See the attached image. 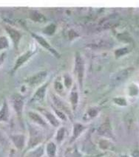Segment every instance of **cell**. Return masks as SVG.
Segmentation results:
<instances>
[{
    "label": "cell",
    "instance_id": "6da1fadb",
    "mask_svg": "<svg viewBox=\"0 0 139 157\" xmlns=\"http://www.w3.org/2000/svg\"><path fill=\"white\" fill-rule=\"evenodd\" d=\"M133 71H134V69L133 67H129V68L124 69L123 70H121L116 73L112 78L113 84L114 86H118L123 83L131 75Z\"/></svg>",
    "mask_w": 139,
    "mask_h": 157
},
{
    "label": "cell",
    "instance_id": "7a4b0ae2",
    "mask_svg": "<svg viewBox=\"0 0 139 157\" xmlns=\"http://www.w3.org/2000/svg\"><path fill=\"white\" fill-rule=\"evenodd\" d=\"M12 105L16 113L19 116L22 114L24 108V100L22 96L19 94H14L11 98Z\"/></svg>",
    "mask_w": 139,
    "mask_h": 157
},
{
    "label": "cell",
    "instance_id": "3957f363",
    "mask_svg": "<svg viewBox=\"0 0 139 157\" xmlns=\"http://www.w3.org/2000/svg\"><path fill=\"white\" fill-rule=\"evenodd\" d=\"M84 71H85V67H84V62L82 58L80 56H77L76 59V67H75V72H76L78 76V83L80 86L81 87L82 81H83Z\"/></svg>",
    "mask_w": 139,
    "mask_h": 157
},
{
    "label": "cell",
    "instance_id": "277c9868",
    "mask_svg": "<svg viewBox=\"0 0 139 157\" xmlns=\"http://www.w3.org/2000/svg\"><path fill=\"white\" fill-rule=\"evenodd\" d=\"M41 134L38 131L35 130L30 127V140H29V146L30 147H34L41 141Z\"/></svg>",
    "mask_w": 139,
    "mask_h": 157
},
{
    "label": "cell",
    "instance_id": "5b68a950",
    "mask_svg": "<svg viewBox=\"0 0 139 157\" xmlns=\"http://www.w3.org/2000/svg\"><path fill=\"white\" fill-rule=\"evenodd\" d=\"M11 140L17 149L22 150L24 148L25 145V136L22 134H16L12 135L10 136Z\"/></svg>",
    "mask_w": 139,
    "mask_h": 157
},
{
    "label": "cell",
    "instance_id": "8992f818",
    "mask_svg": "<svg viewBox=\"0 0 139 157\" xmlns=\"http://www.w3.org/2000/svg\"><path fill=\"white\" fill-rule=\"evenodd\" d=\"M5 29H6V31L8 32L9 36H10V38L12 39L13 42H14V44L15 45L17 44L18 42L19 41L20 38H21V34H20V33L18 30H15V29L12 28V27H8V26L5 27Z\"/></svg>",
    "mask_w": 139,
    "mask_h": 157
},
{
    "label": "cell",
    "instance_id": "52a82bcc",
    "mask_svg": "<svg viewBox=\"0 0 139 157\" xmlns=\"http://www.w3.org/2000/svg\"><path fill=\"white\" fill-rule=\"evenodd\" d=\"M9 120V108L6 100L3 102L0 109V122H8Z\"/></svg>",
    "mask_w": 139,
    "mask_h": 157
},
{
    "label": "cell",
    "instance_id": "ba28073f",
    "mask_svg": "<svg viewBox=\"0 0 139 157\" xmlns=\"http://www.w3.org/2000/svg\"><path fill=\"white\" fill-rule=\"evenodd\" d=\"M46 77H47L46 72H41L38 73V74L35 75H34L33 77H31L30 79H29L28 83H30L31 86L37 85L41 83V82Z\"/></svg>",
    "mask_w": 139,
    "mask_h": 157
},
{
    "label": "cell",
    "instance_id": "9c48e42d",
    "mask_svg": "<svg viewBox=\"0 0 139 157\" xmlns=\"http://www.w3.org/2000/svg\"><path fill=\"white\" fill-rule=\"evenodd\" d=\"M32 56V52H30V51H27V52H25V53L21 55L18 59L16 60V63H15V66H14V70H16L19 67H21L22 65L25 62H26L29 58H30V56Z\"/></svg>",
    "mask_w": 139,
    "mask_h": 157
},
{
    "label": "cell",
    "instance_id": "30bf717a",
    "mask_svg": "<svg viewBox=\"0 0 139 157\" xmlns=\"http://www.w3.org/2000/svg\"><path fill=\"white\" fill-rule=\"evenodd\" d=\"M29 117L35 123L38 124V125H42V126H45L46 125V122L43 120V118L40 116L39 114H38L37 113L34 112V111H30L28 112Z\"/></svg>",
    "mask_w": 139,
    "mask_h": 157
},
{
    "label": "cell",
    "instance_id": "8fae6325",
    "mask_svg": "<svg viewBox=\"0 0 139 157\" xmlns=\"http://www.w3.org/2000/svg\"><path fill=\"white\" fill-rule=\"evenodd\" d=\"M46 89L47 85H45L38 89L35 93L34 97H33V100H34V101H41V100H42L45 98Z\"/></svg>",
    "mask_w": 139,
    "mask_h": 157
},
{
    "label": "cell",
    "instance_id": "7c38bea8",
    "mask_svg": "<svg viewBox=\"0 0 139 157\" xmlns=\"http://www.w3.org/2000/svg\"><path fill=\"white\" fill-rule=\"evenodd\" d=\"M56 151H57V147L56 144L53 142H50L47 143L46 146V153L47 157H56Z\"/></svg>",
    "mask_w": 139,
    "mask_h": 157
},
{
    "label": "cell",
    "instance_id": "4fadbf2b",
    "mask_svg": "<svg viewBox=\"0 0 139 157\" xmlns=\"http://www.w3.org/2000/svg\"><path fill=\"white\" fill-rule=\"evenodd\" d=\"M85 129V127L79 123H76L74 124L73 126V136H72V140L71 142H73L74 140H76V139L80 134H81L82 131Z\"/></svg>",
    "mask_w": 139,
    "mask_h": 157
},
{
    "label": "cell",
    "instance_id": "5bb4252c",
    "mask_svg": "<svg viewBox=\"0 0 139 157\" xmlns=\"http://www.w3.org/2000/svg\"><path fill=\"white\" fill-rule=\"evenodd\" d=\"M34 37L36 38V41H37L38 42H39L40 44L42 45V46L45 47V48H46L47 50H50V52H53L54 54H56V51H55L54 49L50 47V45L49 44L47 43L42 37H41V36H36V35H34Z\"/></svg>",
    "mask_w": 139,
    "mask_h": 157
},
{
    "label": "cell",
    "instance_id": "9a60e30c",
    "mask_svg": "<svg viewBox=\"0 0 139 157\" xmlns=\"http://www.w3.org/2000/svg\"><path fill=\"white\" fill-rule=\"evenodd\" d=\"M98 133H99L101 135H103V136H109V137H111V136H112V134H111L109 124V123L103 124V125L99 128V129H98Z\"/></svg>",
    "mask_w": 139,
    "mask_h": 157
},
{
    "label": "cell",
    "instance_id": "2e32d148",
    "mask_svg": "<svg viewBox=\"0 0 139 157\" xmlns=\"http://www.w3.org/2000/svg\"><path fill=\"white\" fill-rule=\"evenodd\" d=\"M30 17L34 20V21H38V22H43L45 20V16H44L42 14L39 13L37 11H34V10H33V11H30Z\"/></svg>",
    "mask_w": 139,
    "mask_h": 157
},
{
    "label": "cell",
    "instance_id": "e0dca14e",
    "mask_svg": "<svg viewBox=\"0 0 139 157\" xmlns=\"http://www.w3.org/2000/svg\"><path fill=\"white\" fill-rule=\"evenodd\" d=\"M45 117H46L47 120H48V122H50L54 126L57 127L58 125H59V122H58V120L56 119V117H55L54 115H53L51 113L48 112V111H46V112H45Z\"/></svg>",
    "mask_w": 139,
    "mask_h": 157
},
{
    "label": "cell",
    "instance_id": "ac0fdd59",
    "mask_svg": "<svg viewBox=\"0 0 139 157\" xmlns=\"http://www.w3.org/2000/svg\"><path fill=\"white\" fill-rule=\"evenodd\" d=\"M44 150L42 147H37L34 151H30V153H28L27 154V157H42L43 155Z\"/></svg>",
    "mask_w": 139,
    "mask_h": 157
},
{
    "label": "cell",
    "instance_id": "d6986e66",
    "mask_svg": "<svg viewBox=\"0 0 139 157\" xmlns=\"http://www.w3.org/2000/svg\"><path fill=\"white\" fill-rule=\"evenodd\" d=\"M65 134V129L63 127L60 128L57 131V134H56V141L58 142H61L64 140Z\"/></svg>",
    "mask_w": 139,
    "mask_h": 157
},
{
    "label": "cell",
    "instance_id": "ffe728a7",
    "mask_svg": "<svg viewBox=\"0 0 139 157\" xmlns=\"http://www.w3.org/2000/svg\"><path fill=\"white\" fill-rule=\"evenodd\" d=\"M9 47L8 40L5 36H0V50H4Z\"/></svg>",
    "mask_w": 139,
    "mask_h": 157
},
{
    "label": "cell",
    "instance_id": "44dd1931",
    "mask_svg": "<svg viewBox=\"0 0 139 157\" xmlns=\"http://www.w3.org/2000/svg\"><path fill=\"white\" fill-rule=\"evenodd\" d=\"M70 98L71 103H72L73 105L75 107V105H77V103H78V93L76 92H75V91H73V92H71Z\"/></svg>",
    "mask_w": 139,
    "mask_h": 157
},
{
    "label": "cell",
    "instance_id": "7402d4cb",
    "mask_svg": "<svg viewBox=\"0 0 139 157\" xmlns=\"http://www.w3.org/2000/svg\"><path fill=\"white\" fill-rule=\"evenodd\" d=\"M114 102L116 104H118V105H121V106H125V105H127V101H126V100L123 98H115Z\"/></svg>",
    "mask_w": 139,
    "mask_h": 157
},
{
    "label": "cell",
    "instance_id": "603a6c76",
    "mask_svg": "<svg viewBox=\"0 0 139 157\" xmlns=\"http://www.w3.org/2000/svg\"><path fill=\"white\" fill-rule=\"evenodd\" d=\"M127 52H129V50H128L127 48H121V49H118V50H117L115 54H116L117 57H120V56L127 54Z\"/></svg>",
    "mask_w": 139,
    "mask_h": 157
},
{
    "label": "cell",
    "instance_id": "cb8c5ba5",
    "mask_svg": "<svg viewBox=\"0 0 139 157\" xmlns=\"http://www.w3.org/2000/svg\"><path fill=\"white\" fill-rule=\"evenodd\" d=\"M97 114H98V111L96 110L95 109H91L87 111V117H88V119H92V118L95 117L96 116Z\"/></svg>",
    "mask_w": 139,
    "mask_h": 157
},
{
    "label": "cell",
    "instance_id": "d4e9b609",
    "mask_svg": "<svg viewBox=\"0 0 139 157\" xmlns=\"http://www.w3.org/2000/svg\"><path fill=\"white\" fill-rule=\"evenodd\" d=\"M64 83H65V86L67 88H69L72 84V79L69 75H65V78H64Z\"/></svg>",
    "mask_w": 139,
    "mask_h": 157
},
{
    "label": "cell",
    "instance_id": "484cf974",
    "mask_svg": "<svg viewBox=\"0 0 139 157\" xmlns=\"http://www.w3.org/2000/svg\"><path fill=\"white\" fill-rule=\"evenodd\" d=\"M138 89H137V87L135 86H131L129 87V94L130 95H135V94H138Z\"/></svg>",
    "mask_w": 139,
    "mask_h": 157
},
{
    "label": "cell",
    "instance_id": "4316f807",
    "mask_svg": "<svg viewBox=\"0 0 139 157\" xmlns=\"http://www.w3.org/2000/svg\"><path fill=\"white\" fill-rule=\"evenodd\" d=\"M55 88H56V91H58V92H62V90H63V86L59 82H56L55 83Z\"/></svg>",
    "mask_w": 139,
    "mask_h": 157
},
{
    "label": "cell",
    "instance_id": "83f0119b",
    "mask_svg": "<svg viewBox=\"0 0 139 157\" xmlns=\"http://www.w3.org/2000/svg\"><path fill=\"white\" fill-rule=\"evenodd\" d=\"M5 56H6V53L5 52H2V53L0 54V67L2 65L3 62H4L5 59Z\"/></svg>",
    "mask_w": 139,
    "mask_h": 157
},
{
    "label": "cell",
    "instance_id": "f1b7e54d",
    "mask_svg": "<svg viewBox=\"0 0 139 157\" xmlns=\"http://www.w3.org/2000/svg\"><path fill=\"white\" fill-rule=\"evenodd\" d=\"M132 157H139V151L138 150H135L133 151L131 154Z\"/></svg>",
    "mask_w": 139,
    "mask_h": 157
},
{
    "label": "cell",
    "instance_id": "f546056e",
    "mask_svg": "<svg viewBox=\"0 0 139 157\" xmlns=\"http://www.w3.org/2000/svg\"><path fill=\"white\" fill-rule=\"evenodd\" d=\"M2 134H0V142H1L2 141Z\"/></svg>",
    "mask_w": 139,
    "mask_h": 157
},
{
    "label": "cell",
    "instance_id": "4dcf8cb0",
    "mask_svg": "<svg viewBox=\"0 0 139 157\" xmlns=\"http://www.w3.org/2000/svg\"><path fill=\"white\" fill-rule=\"evenodd\" d=\"M121 157H129L128 156H126V155H124V156H122Z\"/></svg>",
    "mask_w": 139,
    "mask_h": 157
},
{
    "label": "cell",
    "instance_id": "1f68e13d",
    "mask_svg": "<svg viewBox=\"0 0 139 157\" xmlns=\"http://www.w3.org/2000/svg\"></svg>",
    "mask_w": 139,
    "mask_h": 157
}]
</instances>
